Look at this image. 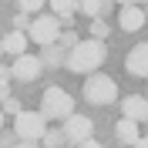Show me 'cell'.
Returning a JSON list of instances; mask_svg holds the SVG:
<instances>
[{
	"label": "cell",
	"mask_w": 148,
	"mask_h": 148,
	"mask_svg": "<svg viewBox=\"0 0 148 148\" xmlns=\"http://www.w3.org/2000/svg\"><path fill=\"white\" fill-rule=\"evenodd\" d=\"M104 57H108L104 44L94 40V37H88V40H77V44L64 54V64L71 67L74 74H91V71H98V67L104 64Z\"/></svg>",
	"instance_id": "6da1fadb"
},
{
	"label": "cell",
	"mask_w": 148,
	"mask_h": 148,
	"mask_svg": "<svg viewBox=\"0 0 148 148\" xmlns=\"http://www.w3.org/2000/svg\"><path fill=\"white\" fill-rule=\"evenodd\" d=\"M24 34H27V40H34L37 47H47V44H54L57 34H61V17H54V14H37L27 24Z\"/></svg>",
	"instance_id": "7a4b0ae2"
},
{
	"label": "cell",
	"mask_w": 148,
	"mask_h": 148,
	"mask_svg": "<svg viewBox=\"0 0 148 148\" xmlns=\"http://www.w3.org/2000/svg\"><path fill=\"white\" fill-rule=\"evenodd\" d=\"M114 98H118V84L111 81L108 74H98V71L88 74V81H84V101H91V104H111Z\"/></svg>",
	"instance_id": "3957f363"
},
{
	"label": "cell",
	"mask_w": 148,
	"mask_h": 148,
	"mask_svg": "<svg viewBox=\"0 0 148 148\" xmlns=\"http://www.w3.org/2000/svg\"><path fill=\"white\" fill-rule=\"evenodd\" d=\"M71 111H74V98L64 91V88L51 84V88L44 91V98H40V114H44V118H61L64 121Z\"/></svg>",
	"instance_id": "277c9868"
},
{
	"label": "cell",
	"mask_w": 148,
	"mask_h": 148,
	"mask_svg": "<svg viewBox=\"0 0 148 148\" xmlns=\"http://www.w3.org/2000/svg\"><path fill=\"white\" fill-rule=\"evenodd\" d=\"M44 128H47V118L40 111H24L20 108L17 114H14V131H17L20 141H40Z\"/></svg>",
	"instance_id": "5b68a950"
},
{
	"label": "cell",
	"mask_w": 148,
	"mask_h": 148,
	"mask_svg": "<svg viewBox=\"0 0 148 148\" xmlns=\"http://www.w3.org/2000/svg\"><path fill=\"white\" fill-rule=\"evenodd\" d=\"M64 141H71V145H77V141L84 138H91V131H94V121L91 118H84V114H77V111H71L64 118Z\"/></svg>",
	"instance_id": "8992f818"
},
{
	"label": "cell",
	"mask_w": 148,
	"mask_h": 148,
	"mask_svg": "<svg viewBox=\"0 0 148 148\" xmlns=\"http://www.w3.org/2000/svg\"><path fill=\"white\" fill-rule=\"evenodd\" d=\"M40 71H44V64L34 54H17L14 64H10V77L14 81H34V77H40Z\"/></svg>",
	"instance_id": "52a82bcc"
},
{
	"label": "cell",
	"mask_w": 148,
	"mask_h": 148,
	"mask_svg": "<svg viewBox=\"0 0 148 148\" xmlns=\"http://www.w3.org/2000/svg\"><path fill=\"white\" fill-rule=\"evenodd\" d=\"M118 27L128 30V34H135V30L145 27V10H141V3H125V7L118 10Z\"/></svg>",
	"instance_id": "ba28073f"
},
{
	"label": "cell",
	"mask_w": 148,
	"mask_h": 148,
	"mask_svg": "<svg viewBox=\"0 0 148 148\" xmlns=\"http://www.w3.org/2000/svg\"><path fill=\"white\" fill-rule=\"evenodd\" d=\"M145 114H148V101L141 98V94H128L125 101H121V118H131V121H145Z\"/></svg>",
	"instance_id": "9c48e42d"
},
{
	"label": "cell",
	"mask_w": 148,
	"mask_h": 148,
	"mask_svg": "<svg viewBox=\"0 0 148 148\" xmlns=\"http://www.w3.org/2000/svg\"><path fill=\"white\" fill-rule=\"evenodd\" d=\"M125 64H128V74H135V77H145V74H148V47H145V44H135Z\"/></svg>",
	"instance_id": "30bf717a"
},
{
	"label": "cell",
	"mask_w": 148,
	"mask_h": 148,
	"mask_svg": "<svg viewBox=\"0 0 148 148\" xmlns=\"http://www.w3.org/2000/svg\"><path fill=\"white\" fill-rule=\"evenodd\" d=\"M27 34H24V30H10L7 37H3V40H0V51H7L10 57H17V54H27Z\"/></svg>",
	"instance_id": "8fae6325"
},
{
	"label": "cell",
	"mask_w": 148,
	"mask_h": 148,
	"mask_svg": "<svg viewBox=\"0 0 148 148\" xmlns=\"http://www.w3.org/2000/svg\"><path fill=\"white\" fill-rule=\"evenodd\" d=\"M138 135H141V131H138V121H131V118H121L118 125H114V138L125 141V145H131Z\"/></svg>",
	"instance_id": "7c38bea8"
},
{
	"label": "cell",
	"mask_w": 148,
	"mask_h": 148,
	"mask_svg": "<svg viewBox=\"0 0 148 148\" xmlns=\"http://www.w3.org/2000/svg\"><path fill=\"white\" fill-rule=\"evenodd\" d=\"M77 7H81L88 17H104V14H108V7H111V0H81Z\"/></svg>",
	"instance_id": "4fadbf2b"
},
{
	"label": "cell",
	"mask_w": 148,
	"mask_h": 148,
	"mask_svg": "<svg viewBox=\"0 0 148 148\" xmlns=\"http://www.w3.org/2000/svg\"><path fill=\"white\" fill-rule=\"evenodd\" d=\"M40 64L61 67V64H64V47H57V44H47V47H44V54H40Z\"/></svg>",
	"instance_id": "5bb4252c"
},
{
	"label": "cell",
	"mask_w": 148,
	"mask_h": 148,
	"mask_svg": "<svg viewBox=\"0 0 148 148\" xmlns=\"http://www.w3.org/2000/svg\"><path fill=\"white\" fill-rule=\"evenodd\" d=\"M47 3L54 10V17H64V20H71L74 10H77V0H47Z\"/></svg>",
	"instance_id": "9a60e30c"
},
{
	"label": "cell",
	"mask_w": 148,
	"mask_h": 148,
	"mask_svg": "<svg viewBox=\"0 0 148 148\" xmlns=\"http://www.w3.org/2000/svg\"><path fill=\"white\" fill-rule=\"evenodd\" d=\"M40 145H44V148H61V145H64V131H61V128H44Z\"/></svg>",
	"instance_id": "2e32d148"
},
{
	"label": "cell",
	"mask_w": 148,
	"mask_h": 148,
	"mask_svg": "<svg viewBox=\"0 0 148 148\" xmlns=\"http://www.w3.org/2000/svg\"><path fill=\"white\" fill-rule=\"evenodd\" d=\"M91 37H94V40H101V37H108V24H104L101 17H91Z\"/></svg>",
	"instance_id": "e0dca14e"
},
{
	"label": "cell",
	"mask_w": 148,
	"mask_h": 148,
	"mask_svg": "<svg viewBox=\"0 0 148 148\" xmlns=\"http://www.w3.org/2000/svg\"><path fill=\"white\" fill-rule=\"evenodd\" d=\"M17 3H20V10H24V14H37L47 0H17Z\"/></svg>",
	"instance_id": "ac0fdd59"
},
{
	"label": "cell",
	"mask_w": 148,
	"mask_h": 148,
	"mask_svg": "<svg viewBox=\"0 0 148 148\" xmlns=\"http://www.w3.org/2000/svg\"><path fill=\"white\" fill-rule=\"evenodd\" d=\"M0 111H3V114H17L20 101H17V98H3V101H0Z\"/></svg>",
	"instance_id": "d6986e66"
},
{
	"label": "cell",
	"mask_w": 148,
	"mask_h": 148,
	"mask_svg": "<svg viewBox=\"0 0 148 148\" xmlns=\"http://www.w3.org/2000/svg\"><path fill=\"white\" fill-rule=\"evenodd\" d=\"M27 24H30V14H24V10H20L17 17H14V30H24Z\"/></svg>",
	"instance_id": "ffe728a7"
},
{
	"label": "cell",
	"mask_w": 148,
	"mask_h": 148,
	"mask_svg": "<svg viewBox=\"0 0 148 148\" xmlns=\"http://www.w3.org/2000/svg\"><path fill=\"white\" fill-rule=\"evenodd\" d=\"M74 148H101V141H94V138H84V141H77Z\"/></svg>",
	"instance_id": "44dd1931"
},
{
	"label": "cell",
	"mask_w": 148,
	"mask_h": 148,
	"mask_svg": "<svg viewBox=\"0 0 148 148\" xmlns=\"http://www.w3.org/2000/svg\"><path fill=\"white\" fill-rule=\"evenodd\" d=\"M0 81H10V67L7 64H0Z\"/></svg>",
	"instance_id": "7402d4cb"
},
{
	"label": "cell",
	"mask_w": 148,
	"mask_h": 148,
	"mask_svg": "<svg viewBox=\"0 0 148 148\" xmlns=\"http://www.w3.org/2000/svg\"><path fill=\"white\" fill-rule=\"evenodd\" d=\"M3 98H10V91H7V81H0V101Z\"/></svg>",
	"instance_id": "603a6c76"
},
{
	"label": "cell",
	"mask_w": 148,
	"mask_h": 148,
	"mask_svg": "<svg viewBox=\"0 0 148 148\" xmlns=\"http://www.w3.org/2000/svg\"><path fill=\"white\" fill-rule=\"evenodd\" d=\"M0 148H10V138L3 135V128H0Z\"/></svg>",
	"instance_id": "cb8c5ba5"
},
{
	"label": "cell",
	"mask_w": 148,
	"mask_h": 148,
	"mask_svg": "<svg viewBox=\"0 0 148 148\" xmlns=\"http://www.w3.org/2000/svg\"><path fill=\"white\" fill-rule=\"evenodd\" d=\"M10 148H37V141H20V145H10Z\"/></svg>",
	"instance_id": "d4e9b609"
},
{
	"label": "cell",
	"mask_w": 148,
	"mask_h": 148,
	"mask_svg": "<svg viewBox=\"0 0 148 148\" xmlns=\"http://www.w3.org/2000/svg\"><path fill=\"white\" fill-rule=\"evenodd\" d=\"M118 3H141V0H118Z\"/></svg>",
	"instance_id": "484cf974"
},
{
	"label": "cell",
	"mask_w": 148,
	"mask_h": 148,
	"mask_svg": "<svg viewBox=\"0 0 148 148\" xmlns=\"http://www.w3.org/2000/svg\"><path fill=\"white\" fill-rule=\"evenodd\" d=\"M3 118H7V114H3V111H0V128H3Z\"/></svg>",
	"instance_id": "4316f807"
},
{
	"label": "cell",
	"mask_w": 148,
	"mask_h": 148,
	"mask_svg": "<svg viewBox=\"0 0 148 148\" xmlns=\"http://www.w3.org/2000/svg\"><path fill=\"white\" fill-rule=\"evenodd\" d=\"M61 148H74V145H61Z\"/></svg>",
	"instance_id": "83f0119b"
},
{
	"label": "cell",
	"mask_w": 148,
	"mask_h": 148,
	"mask_svg": "<svg viewBox=\"0 0 148 148\" xmlns=\"http://www.w3.org/2000/svg\"><path fill=\"white\" fill-rule=\"evenodd\" d=\"M0 54H3V51H0Z\"/></svg>",
	"instance_id": "f1b7e54d"
}]
</instances>
